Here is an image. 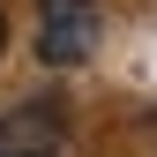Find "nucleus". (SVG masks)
<instances>
[{
  "mask_svg": "<svg viewBox=\"0 0 157 157\" xmlns=\"http://www.w3.org/2000/svg\"><path fill=\"white\" fill-rule=\"evenodd\" d=\"M97 30H105L97 0H37V52H45V67H82L97 52Z\"/></svg>",
  "mask_w": 157,
  "mask_h": 157,
  "instance_id": "obj_1",
  "label": "nucleus"
},
{
  "mask_svg": "<svg viewBox=\"0 0 157 157\" xmlns=\"http://www.w3.org/2000/svg\"><path fill=\"white\" fill-rule=\"evenodd\" d=\"M0 157H67V105L60 97H23L0 112Z\"/></svg>",
  "mask_w": 157,
  "mask_h": 157,
  "instance_id": "obj_2",
  "label": "nucleus"
},
{
  "mask_svg": "<svg viewBox=\"0 0 157 157\" xmlns=\"http://www.w3.org/2000/svg\"><path fill=\"white\" fill-rule=\"evenodd\" d=\"M0 45H8V15H0Z\"/></svg>",
  "mask_w": 157,
  "mask_h": 157,
  "instance_id": "obj_3",
  "label": "nucleus"
}]
</instances>
